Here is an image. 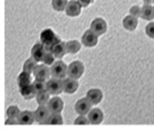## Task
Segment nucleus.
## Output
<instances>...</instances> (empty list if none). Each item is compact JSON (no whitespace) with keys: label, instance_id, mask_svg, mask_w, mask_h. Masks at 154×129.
Here are the masks:
<instances>
[{"label":"nucleus","instance_id":"obj_35","mask_svg":"<svg viewBox=\"0 0 154 129\" xmlns=\"http://www.w3.org/2000/svg\"><path fill=\"white\" fill-rule=\"evenodd\" d=\"M144 5H153L154 0H143Z\"/></svg>","mask_w":154,"mask_h":129},{"label":"nucleus","instance_id":"obj_13","mask_svg":"<svg viewBox=\"0 0 154 129\" xmlns=\"http://www.w3.org/2000/svg\"><path fill=\"white\" fill-rule=\"evenodd\" d=\"M47 107L49 108L51 114H62L63 109H64V101L58 95H54L53 98H50Z\"/></svg>","mask_w":154,"mask_h":129},{"label":"nucleus","instance_id":"obj_2","mask_svg":"<svg viewBox=\"0 0 154 129\" xmlns=\"http://www.w3.org/2000/svg\"><path fill=\"white\" fill-rule=\"evenodd\" d=\"M85 72L84 63L81 61H73L68 64V71H67V76L73 79H81Z\"/></svg>","mask_w":154,"mask_h":129},{"label":"nucleus","instance_id":"obj_34","mask_svg":"<svg viewBox=\"0 0 154 129\" xmlns=\"http://www.w3.org/2000/svg\"><path fill=\"white\" fill-rule=\"evenodd\" d=\"M79 1V4L82 5V7L85 8V7H88L89 5H92L95 0H78Z\"/></svg>","mask_w":154,"mask_h":129},{"label":"nucleus","instance_id":"obj_4","mask_svg":"<svg viewBox=\"0 0 154 129\" xmlns=\"http://www.w3.org/2000/svg\"><path fill=\"white\" fill-rule=\"evenodd\" d=\"M89 28L98 36H102L107 31V23H106V20H105L104 18L96 17V18H94V19L91 21Z\"/></svg>","mask_w":154,"mask_h":129},{"label":"nucleus","instance_id":"obj_7","mask_svg":"<svg viewBox=\"0 0 154 129\" xmlns=\"http://www.w3.org/2000/svg\"><path fill=\"white\" fill-rule=\"evenodd\" d=\"M35 114V121L39 125H47V121L49 119L50 110L47 106H38V108L34 111Z\"/></svg>","mask_w":154,"mask_h":129},{"label":"nucleus","instance_id":"obj_25","mask_svg":"<svg viewBox=\"0 0 154 129\" xmlns=\"http://www.w3.org/2000/svg\"><path fill=\"white\" fill-rule=\"evenodd\" d=\"M69 0H51V7L55 11H64Z\"/></svg>","mask_w":154,"mask_h":129},{"label":"nucleus","instance_id":"obj_27","mask_svg":"<svg viewBox=\"0 0 154 129\" xmlns=\"http://www.w3.org/2000/svg\"><path fill=\"white\" fill-rule=\"evenodd\" d=\"M64 119L60 114H50L49 119L47 121V125H63Z\"/></svg>","mask_w":154,"mask_h":129},{"label":"nucleus","instance_id":"obj_26","mask_svg":"<svg viewBox=\"0 0 154 129\" xmlns=\"http://www.w3.org/2000/svg\"><path fill=\"white\" fill-rule=\"evenodd\" d=\"M32 85H34V88H35V90H36L37 93H40V92H45V91H47V81L36 79L35 81L32 82Z\"/></svg>","mask_w":154,"mask_h":129},{"label":"nucleus","instance_id":"obj_16","mask_svg":"<svg viewBox=\"0 0 154 129\" xmlns=\"http://www.w3.org/2000/svg\"><path fill=\"white\" fill-rule=\"evenodd\" d=\"M34 121H35V114H34V111H30V110H23L20 112V116L18 117L19 125L29 126L32 125Z\"/></svg>","mask_w":154,"mask_h":129},{"label":"nucleus","instance_id":"obj_10","mask_svg":"<svg viewBox=\"0 0 154 129\" xmlns=\"http://www.w3.org/2000/svg\"><path fill=\"white\" fill-rule=\"evenodd\" d=\"M32 74H34L35 79L48 81L50 79V76H51V72H50V67L48 66V65H46L45 63H42V64H38V65L36 66Z\"/></svg>","mask_w":154,"mask_h":129},{"label":"nucleus","instance_id":"obj_3","mask_svg":"<svg viewBox=\"0 0 154 129\" xmlns=\"http://www.w3.org/2000/svg\"><path fill=\"white\" fill-rule=\"evenodd\" d=\"M59 40H60V39L58 38V36L56 35L51 29L44 31L42 33V35H40V42L46 46V48L48 51H50L51 47L54 46L57 42H59Z\"/></svg>","mask_w":154,"mask_h":129},{"label":"nucleus","instance_id":"obj_17","mask_svg":"<svg viewBox=\"0 0 154 129\" xmlns=\"http://www.w3.org/2000/svg\"><path fill=\"white\" fill-rule=\"evenodd\" d=\"M50 52H53V54L56 56L57 60H62L63 57L68 53V52H67V47H66V42H63V40L57 42L54 46L51 47Z\"/></svg>","mask_w":154,"mask_h":129},{"label":"nucleus","instance_id":"obj_24","mask_svg":"<svg viewBox=\"0 0 154 129\" xmlns=\"http://www.w3.org/2000/svg\"><path fill=\"white\" fill-rule=\"evenodd\" d=\"M50 95L51 94L48 92V91H45V92H40V93L36 94V101L38 103V106H47L48 102L50 100Z\"/></svg>","mask_w":154,"mask_h":129},{"label":"nucleus","instance_id":"obj_21","mask_svg":"<svg viewBox=\"0 0 154 129\" xmlns=\"http://www.w3.org/2000/svg\"><path fill=\"white\" fill-rule=\"evenodd\" d=\"M66 47H67L68 54H76V53L81 51L82 43L78 42L77 39H70V40L66 42Z\"/></svg>","mask_w":154,"mask_h":129},{"label":"nucleus","instance_id":"obj_6","mask_svg":"<svg viewBox=\"0 0 154 129\" xmlns=\"http://www.w3.org/2000/svg\"><path fill=\"white\" fill-rule=\"evenodd\" d=\"M47 91L49 92L51 95H59V94L64 92L63 90V80L57 78H51L47 81Z\"/></svg>","mask_w":154,"mask_h":129},{"label":"nucleus","instance_id":"obj_1","mask_svg":"<svg viewBox=\"0 0 154 129\" xmlns=\"http://www.w3.org/2000/svg\"><path fill=\"white\" fill-rule=\"evenodd\" d=\"M67 71H68V65H66V63L62 60H56V62L50 66V72L53 78L64 80L67 76Z\"/></svg>","mask_w":154,"mask_h":129},{"label":"nucleus","instance_id":"obj_23","mask_svg":"<svg viewBox=\"0 0 154 129\" xmlns=\"http://www.w3.org/2000/svg\"><path fill=\"white\" fill-rule=\"evenodd\" d=\"M31 74L27 73V72H25L23 71L19 75H18V78H17V84L19 88H23L25 85H28V84H31Z\"/></svg>","mask_w":154,"mask_h":129},{"label":"nucleus","instance_id":"obj_30","mask_svg":"<svg viewBox=\"0 0 154 129\" xmlns=\"http://www.w3.org/2000/svg\"><path fill=\"white\" fill-rule=\"evenodd\" d=\"M74 124L75 125H88L89 124V120L87 116H84V114H78V117L74 120Z\"/></svg>","mask_w":154,"mask_h":129},{"label":"nucleus","instance_id":"obj_29","mask_svg":"<svg viewBox=\"0 0 154 129\" xmlns=\"http://www.w3.org/2000/svg\"><path fill=\"white\" fill-rule=\"evenodd\" d=\"M56 56H55L54 54H53V52L48 51V53L46 54V56H45V59H44V62L46 65H48V66H51L53 64H54L55 62H56Z\"/></svg>","mask_w":154,"mask_h":129},{"label":"nucleus","instance_id":"obj_22","mask_svg":"<svg viewBox=\"0 0 154 129\" xmlns=\"http://www.w3.org/2000/svg\"><path fill=\"white\" fill-rule=\"evenodd\" d=\"M39 63L36 61L34 57H29V59H27L26 61H25V63H23V71H25V72H27V73H29V74H32L34 73V71H35L36 66L38 65Z\"/></svg>","mask_w":154,"mask_h":129},{"label":"nucleus","instance_id":"obj_36","mask_svg":"<svg viewBox=\"0 0 154 129\" xmlns=\"http://www.w3.org/2000/svg\"><path fill=\"white\" fill-rule=\"evenodd\" d=\"M153 6H154V2H153Z\"/></svg>","mask_w":154,"mask_h":129},{"label":"nucleus","instance_id":"obj_14","mask_svg":"<svg viewBox=\"0 0 154 129\" xmlns=\"http://www.w3.org/2000/svg\"><path fill=\"white\" fill-rule=\"evenodd\" d=\"M87 118L91 125H100L104 119V112L100 108H92L87 114Z\"/></svg>","mask_w":154,"mask_h":129},{"label":"nucleus","instance_id":"obj_32","mask_svg":"<svg viewBox=\"0 0 154 129\" xmlns=\"http://www.w3.org/2000/svg\"><path fill=\"white\" fill-rule=\"evenodd\" d=\"M130 15L134 16L136 18H140L141 17V7L137 6V5H134L130 8Z\"/></svg>","mask_w":154,"mask_h":129},{"label":"nucleus","instance_id":"obj_19","mask_svg":"<svg viewBox=\"0 0 154 129\" xmlns=\"http://www.w3.org/2000/svg\"><path fill=\"white\" fill-rule=\"evenodd\" d=\"M20 90V94H21V97H23L25 100H31V99L36 98V94H37V92H36L35 88H34V85H32V83L31 84H28V85H25L23 86V88H19Z\"/></svg>","mask_w":154,"mask_h":129},{"label":"nucleus","instance_id":"obj_9","mask_svg":"<svg viewBox=\"0 0 154 129\" xmlns=\"http://www.w3.org/2000/svg\"><path fill=\"white\" fill-rule=\"evenodd\" d=\"M98 43V35L89 28L82 35V44L85 47H95Z\"/></svg>","mask_w":154,"mask_h":129},{"label":"nucleus","instance_id":"obj_33","mask_svg":"<svg viewBox=\"0 0 154 129\" xmlns=\"http://www.w3.org/2000/svg\"><path fill=\"white\" fill-rule=\"evenodd\" d=\"M5 125H19V122H18V119H16V118L7 117L6 121H5Z\"/></svg>","mask_w":154,"mask_h":129},{"label":"nucleus","instance_id":"obj_11","mask_svg":"<svg viewBox=\"0 0 154 129\" xmlns=\"http://www.w3.org/2000/svg\"><path fill=\"white\" fill-rule=\"evenodd\" d=\"M82 9H83V7L78 0H69L67 6H66L65 12L68 17H77V16L81 15Z\"/></svg>","mask_w":154,"mask_h":129},{"label":"nucleus","instance_id":"obj_5","mask_svg":"<svg viewBox=\"0 0 154 129\" xmlns=\"http://www.w3.org/2000/svg\"><path fill=\"white\" fill-rule=\"evenodd\" d=\"M47 53H48V50H47L46 46H45L42 42L36 43L35 45L32 46V48H31V51H30L31 57H34L38 63L44 62V59H45V56H46Z\"/></svg>","mask_w":154,"mask_h":129},{"label":"nucleus","instance_id":"obj_8","mask_svg":"<svg viewBox=\"0 0 154 129\" xmlns=\"http://www.w3.org/2000/svg\"><path fill=\"white\" fill-rule=\"evenodd\" d=\"M93 105L91 103L88 99L86 98H81L78 99L76 102H75V106H74V109L76 111V114H84V116H87L91 109H92Z\"/></svg>","mask_w":154,"mask_h":129},{"label":"nucleus","instance_id":"obj_18","mask_svg":"<svg viewBox=\"0 0 154 129\" xmlns=\"http://www.w3.org/2000/svg\"><path fill=\"white\" fill-rule=\"evenodd\" d=\"M123 27L128 31H135L136 28H137V25H139V18H136L134 16L132 15H126L125 17L123 18Z\"/></svg>","mask_w":154,"mask_h":129},{"label":"nucleus","instance_id":"obj_12","mask_svg":"<svg viewBox=\"0 0 154 129\" xmlns=\"http://www.w3.org/2000/svg\"><path fill=\"white\" fill-rule=\"evenodd\" d=\"M78 80L73 78H69V76H66L64 80H63V90L65 93L68 94H73L75 93L77 90H78Z\"/></svg>","mask_w":154,"mask_h":129},{"label":"nucleus","instance_id":"obj_28","mask_svg":"<svg viewBox=\"0 0 154 129\" xmlns=\"http://www.w3.org/2000/svg\"><path fill=\"white\" fill-rule=\"evenodd\" d=\"M20 109L18 106H9L8 107L7 111H6V114H7V117L9 118H16V119H18V117L20 116Z\"/></svg>","mask_w":154,"mask_h":129},{"label":"nucleus","instance_id":"obj_15","mask_svg":"<svg viewBox=\"0 0 154 129\" xmlns=\"http://www.w3.org/2000/svg\"><path fill=\"white\" fill-rule=\"evenodd\" d=\"M86 98L91 101L93 106H96V105L100 103V101L103 100V92L98 88H93V89H89L87 91Z\"/></svg>","mask_w":154,"mask_h":129},{"label":"nucleus","instance_id":"obj_31","mask_svg":"<svg viewBox=\"0 0 154 129\" xmlns=\"http://www.w3.org/2000/svg\"><path fill=\"white\" fill-rule=\"evenodd\" d=\"M145 34L149 36L150 38L154 39V21H150L145 26Z\"/></svg>","mask_w":154,"mask_h":129},{"label":"nucleus","instance_id":"obj_20","mask_svg":"<svg viewBox=\"0 0 154 129\" xmlns=\"http://www.w3.org/2000/svg\"><path fill=\"white\" fill-rule=\"evenodd\" d=\"M141 18L144 20H153L154 19V6L152 5H143L141 7Z\"/></svg>","mask_w":154,"mask_h":129}]
</instances>
